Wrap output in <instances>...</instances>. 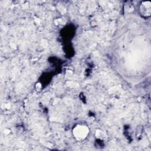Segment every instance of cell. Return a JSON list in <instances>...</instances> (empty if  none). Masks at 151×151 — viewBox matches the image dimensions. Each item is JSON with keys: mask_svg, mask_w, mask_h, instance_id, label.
I'll list each match as a JSON object with an SVG mask.
<instances>
[{"mask_svg": "<svg viewBox=\"0 0 151 151\" xmlns=\"http://www.w3.org/2000/svg\"><path fill=\"white\" fill-rule=\"evenodd\" d=\"M150 5L151 3L149 1L143 3L141 4V11L143 15L147 16H149L150 14Z\"/></svg>", "mask_w": 151, "mask_h": 151, "instance_id": "1", "label": "cell"}, {"mask_svg": "<svg viewBox=\"0 0 151 151\" xmlns=\"http://www.w3.org/2000/svg\"><path fill=\"white\" fill-rule=\"evenodd\" d=\"M86 133L87 132L86 131V128L85 127L81 126L77 128L76 131V134L77 135L78 137H79V138H82V137H83L85 135L86 136Z\"/></svg>", "mask_w": 151, "mask_h": 151, "instance_id": "2", "label": "cell"}]
</instances>
